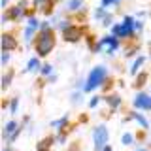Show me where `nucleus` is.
Here are the masks:
<instances>
[{
  "label": "nucleus",
  "instance_id": "f03ea898",
  "mask_svg": "<svg viewBox=\"0 0 151 151\" xmlns=\"http://www.w3.org/2000/svg\"><path fill=\"white\" fill-rule=\"evenodd\" d=\"M51 45H53V34H51L49 30L42 32L40 40H38V51H40L42 55H45L47 51L51 49Z\"/></svg>",
  "mask_w": 151,
  "mask_h": 151
},
{
  "label": "nucleus",
  "instance_id": "6e6552de",
  "mask_svg": "<svg viewBox=\"0 0 151 151\" xmlns=\"http://www.w3.org/2000/svg\"><path fill=\"white\" fill-rule=\"evenodd\" d=\"M140 151H144V149H140Z\"/></svg>",
  "mask_w": 151,
  "mask_h": 151
},
{
  "label": "nucleus",
  "instance_id": "0eeeda50",
  "mask_svg": "<svg viewBox=\"0 0 151 151\" xmlns=\"http://www.w3.org/2000/svg\"><path fill=\"white\" fill-rule=\"evenodd\" d=\"M102 151H111V149H110V147H104V149H102Z\"/></svg>",
  "mask_w": 151,
  "mask_h": 151
},
{
  "label": "nucleus",
  "instance_id": "39448f33",
  "mask_svg": "<svg viewBox=\"0 0 151 151\" xmlns=\"http://www.w3.org/2000/svg\"><path fill=\"white\" fill-rule=\"evenodd\" d=\"M106 136H108V132H106V129H104V127L96 129V136H94V142H96V145H102L104 140H106Z\"/></svg>",
  "mask_w": 151,
  "mask_h": 151
},
{
  "label": "nucleus",
  "instance_id": "7ed1b4c3",
  "mask_svg": "<svg viewBox=\"0 0 151 151\" xmlns=\"http://www.w3.org/2000/svg\"><path fill=\"white\" fill-rule=\"evenodd\" d=\"M132 27V21H130V19H127V21L125 23H123V25H117L115 27V34H121V36H125V34H129V28Z\"/></svg>",
  "mask_w": 151,
  "mask_h": 151
},
{
  "label": "nucleus",
  "instance_id": "f257e3e1",
  "mask_svg": "<svg viewBox=\"0 0 151 151\" xmlns=\"http://www.w3.org/2000/svg\"><path fill=\"white\" fill-rule=\"evenodd\" d=\"M104 76H106V70H104V68H94L93 72H91V76H89L87 83H85V91H89V93H91L93 89H96L98 85L102 83Z\"/></svg>",
  "mask_w": 151,
  "mask_h": 151
},
{
  "label": "nucleus",
  "instance_id": "423d86ee",
  "mask_svg": "<svg viewBox=\"0 0 151 151\" xmlns=\"http://www.w3.org/2000/svg\"><path fill=\"white\" fill-rule=\"evenodd\" d=\"M111 2H115V0H104V4H111Z\"/></svg>",
  "mask_w": 151,
  "mask_h": 151
},
{
  "label": "nucleus",
  "instance_id": "20e7f679",
  "mask_svg": "<svg viewBox=\"0 0 151 151\" xmlns=\"http://www.w3.org/2000/svg\"><path fill=\"white\" fill-rule=\"evenodd\" d=\"M136 108H151V98L145 94H138L136 98Z\"/></svg>",
  "mask_w": 151,
  "mask_h": 151
}]
</instances>
